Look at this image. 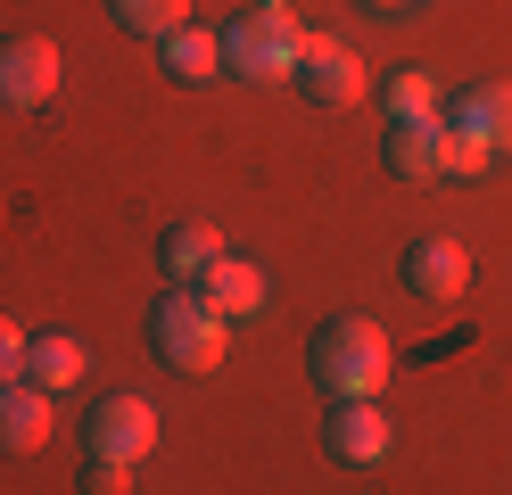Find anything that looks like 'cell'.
<instances>
[{
  "label": "cell",
  "instance_id": "12",
  "mask_svg": "<svg viewBox=\"0 0 512 495\" xmlns=\"http://www.w3.org/2000/svg\"><path fill=\"white\" fill-rule=\"evenodd\" d=\"M83 339H75V330H42V339H25V380H34V388H75L83 380Z\"/></svg>",
  "mask_w": 512,
  "mask_h": 495
},
{
  "label": "cell",
  "instance_id": "19",
  "mask_svg": "<svg viewBox=\"0 0 512 495\" xmlns=\"http://www.w3.org/2000/svg\"><path fill=\"white\" fill-rule=\"evenodd\" d=\"M479 165H488V149H479L463 124H446V174H479Z\"/></svg>",
  "mask_w": 512,
  "mask_h": 495
},
{
  "label": "cell",
  "instance_id": "6",
  "mask_svg": "<svg viewBox=\"0 0 512 495\" xmlns=\"http://www.w3.org/2000/svg\"><path fill=\"white\" fill-rule=\"evenodd\" d=\"M83 438H91L100 462H141V454L157 446V413L141 405V396H100L91 421H83Z\"/></svg>",
  "mask_w": 512,
  "mask_h": 495
},
{
  "label": "cell",
  "instance_id": "18",
  "mask_svg": "<svg viewBox=\"0 0 512 495\" xmlns=\"http://www.w3.org/2000/svg\"><path fill=\"white\" fill-rule=\"evenodd\" d=\"M83 495H133V462H100V454H91Z\"/></svg>",
  "mask_w": 512,
  "mask_h": 495
},
{
  "label": "cell",
  "instance_id": "10",
  "mask_svg": "<svg viewBox=\"0 0 512 495\" xmlns=\"http://www.w3.org/2000/svg\"><path fill=\"white\" fill-rule=\"evenodd\" d=\"M389 446H397V429H389L380 405H339L331 413V454L339 462H389Z\"/></svg>",
  "mask_w": 512,
  "mask_h": 495
},
{
  "label": "cell",
  "instance_id": "2",
  "mask_svg": "<svg viewBox=\"0 0 512 495\" xmlns=\"http://www.w3.org/2000/svg\"><path fill=\"white\" fill-rule=\"evenodd\" d=\"M298 50H306V25L290 17V0H256V9H240L232 33H223V66L248 75V83L298 75Z\"/></svg>",
  "mask_w": 512,
  "mask_h": 495
},
{
  "label": "cell",
  "instance_id": "7",
  "mask_svg": "<svg viewBox=\"0 0 512 495\" xmlns=\"http://www.w3.org/2000/svg\"><path fill=\"white\" fill-rule=\"evenodd\" d=\"M298 83L314 99H331V108H356L364 99V58L339 42V33H306V50H298Z\"/></svg>",
  "mask_w": 512,
  "mask_h": 495
},
{
  "label": "cell",
  "instance_id": "8",
  "mask_svg": "<svg viewBox=\"0 0 512 495\" xmlns=\"http://www.w3.org/2000/svg\"><path fill=\"white\" fill-rule=\"evenodd\" d=\"M50 388H34V380H9L0 388V454H42L50 446Z\"/></svg>",
  "mask_w": 512,
  "mask_h": 495
},
{
  "label": "cell",
  "instance_id": "21",
  "mask_svg": "<svg viewBox=\"0 0 512 495\" xmlns=\"http://www.w3.org/2000/svg\"><path fill=\"white\" fill-rule=\"evenodd\" d=\"M364 9H380V17H397V9H422V0H364Z\"/></svg>",
  "mask_w": 512,
  "mask_h": 495
},
{
  "label": "cell",
  "instance_id": "15",
  "mask_svg": "<svg viewBox=\"0 0 512 495\" xmlns=\"http://www.w3.org/2000/svg\"><path fill=\"white\" fill-rule=\"evenodd\" d=\"M223 66V33H199V25H174L166 33V75L174 83H207Z\"/></svg>",
  "mask_w": 512,
  "mask_h": 495
},
{
  "label": "cell",
  "instance_id": "11",
  "mask_svg": "<svg viewBox=\"0 0 512 495\" xmlns=\"http://www.w3.org/2000/svg\"><path fill=\"white\" fill-rule=\"evenodd\" d=\"M199 297H207L223 322H240V314L265 306V273H256V264H240V256H215L207 273H199Z\"/></svg>",
  "mask_w": 512,
  "mask_h": 495
},
{
  "label": "cell",
  "instance_id": "1",
  "mask_svg": "<svg viewBox=\"0 0 512 495\" xmlns=\"http://www.w3.org/2000/svg\"><path fill=\"white\" fill-rule=\"evenodd\" d=\"M389 330L364 322V314H339L314 330V347H306V372L323 396H339V405H372L380 388H389Z\"/></svg>",
  "mask_w": 512,
  "mask_h": 495
},
{
  "label": "cell",
  "instance_id": "13",
  "mask_svg": "<svg viewBox=\"0 0 512 495\" xmlns=\"http://www.w3.org/2000/svg\"><path fill=\"white\" fill-rule=\"evenodd\" d=\"M389 165H397V174H413V182H438V174H446V116L397 124V132H389Z\"/></svg>",
  "mask_w": 512,
  "mask_h": 495
},
{
  "label": "cell",
  "instance_id": "5",
  "mask_svg": "<svg viewBox=\"0 0 512 495\" xmlns=\"http://www.w3.org/2000/svg\"><path fill=\"white\" fill-rule=\"evenodd\" d=\"M405 289L422 297V306H455L471 289V248L446 240V231H422V240L405 248Z\"/></svg>",
  "mask_w": 512,
  "mask_h": 495
},
{
  "label": "cell",
  "instance_id": "4",
  "mask_svg": "<svg viewBox=\"0 0 512 495\" xmlns=\"http://www.w3.org/2000/svg\"><path fill=\"white\" fill-rule=\"evenodd\" d=\"M58 75H67V58H58L50 33H9L0 42V108H42V99H58Z\"/></svg>",
  "mask_w": 512,
  "mask_h": 495
},
{
  "label": "cell",
  "instance_id": "3",
  "mask_svg": "<svg viewBox=\"0 0 512 495\" xmlns=\"http://www.w3.org/2000/svg\"><path fill=\"white\" fill-rule=\"evenodd\" d=\"M223 339H232V322H223L199 289H174L166 306L149 314V347H157L166 372H190V380L215 372V363H223Z\"/></svg>",
  "mask_w": 512,
  "mask_h": 495
},
{
  "label": "cell",
  "instance_id": "20",
  "mask_svg": "<svg viewBox=\"0 0 512 495\" xmlns=\"http://www.w3.org/2000/svg\"><path fill=\"white\" fill-rule=\"evenodd\" d=\"M9 380H25V330L0 314V388H9Z\"/></svg>",
  "mask_w": 512,
  "mask_h": 495
},
{
  "label": "cell",
  "instance_id": "16",
  "mask_svg": "<svg viewBox=\"0 0 512 495\" xmlns=\"http://www.w3.org/2000/svg\"><path fill=\"white\" fill-rule=\"evenodd\" d=\"M182 9H190V0H108V17H116V25L157 33V42H166V33L182 25Z\"/></svg>",
  "mask_w": 512,
  "mask_h": 495
},
{
  "label": "cell",
  "instance_id": "14",
  "mask_svg": "<svg viewBox=\"0 0 512 495\" xmlns=\"http://www.w3.org/2000/svg\"><path fill=\"white\" fill-rule=\"evenodd\" d=\"M215 256H223L215 223H166V240H157V264H166L174 281H199V273H207Z\"/></svg>",
  "mask_w": 512,
  "mask_h": 495
},
{
  "label": "cell",
  "instance_id": "17",
  "mask_svg": "<svg viewBox=\"0 0 512 495\" xmlns=\"http://www.w3.org/2000/svg\"><path fill=\"white\" fill-rule=\"evenodd\" d=\"M389 116H397V124H430V116H438V83H430V75H397V83H389Z\"/></svg>",
  "mask_w": 512,
  "mask_h": 495
},
{
  "label": "cell",
  "instance_id": "9",
  "mask_svg": "<svg viewBox=\"0 0 512 495\" xmlns=\"http://www.w3.org/2000/svg\"><path fill=\"white\" fill-rule=\"evenodd\" d=\"M446 124H463L479 149H512V83H471V91H455V116Z\"/></svg>",
  "mask_w": 512,
  "mask_h": 495
}]
</instances>
